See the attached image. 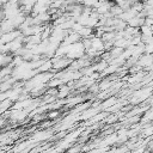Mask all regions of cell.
I'll return each instance as SVG.
<instances>
[{
  "label": "cell",
  "mask_w": 153,
  "mask_h": 153,
  "mask_svg": "<svg viewBox=\"0 0 153 153\" xmlns=\"http://www.w3.org/2000/svg\"><path fill=\"white\" fill-rule=\"evenodd\" d=\"M22 33V31L19 29H16V30H12L10 32H5V33H1V44H5V43H10L12 42L13 39H16L17 37H19Z\"/></svg>",
  "instance_id": "6da1fadb"
},
{
  "label": "cell",
  "mask_w": 153,
  "mask_h": 153,
  "mask_svg": "<svg viewBox=\"0 0 153 153\" xmlns=\"http://www.w3.org/2000/svg\"><path fill=\"white\" fill-rule=\"evenodd\" d=\"M116 100H117V99H116L115 97H112V96H111V97L106 98V99H105L104 102H102V103H100V106H99V108H100L102 110H108L109 108H111V106H112V105H114V104L116 103Z\"/></svg>",
  "instance_id": "7a4b0ae2"
},
{
  "label": "cell",
  "mask_w": 153,
  "mask_h": 153,
  "mask_svg": "<svg viewBox=\"0 0 153 153\" xmlns=\"http://www.w3.org/2000/svg\"><path fill=\"white\" fill-rule=\"evenodd\" d=\"M13 104H14V102H13L12 99H10V98H6V99L1 100V105H0V111H1V114H4V112H6L7 110H10Z\"/></svg>",
  "instance_id": "3957f363"
},
{
  "label": "cell",
  "mask_w": 153,
  "mask_h": 153,
  "mask_svg": "<svg viewBox=\"0 0 153 153\" xmlns=\"http://www.w3.org/2000/svg\"><path fill=\"white\" fill-rule=\"evenodd\" d=\"M60 114H61V111H59L57 109H50V110H48L47 111V118H49V120H56V118H59V116H60Z\"/></svg>",
  "instance_id": "277c9868"
},
{
  "label": "cell",
  "mask_w": 153,
  "mask_h": 153,
  "mask_svg": "<svg viewBox=\"0 0 153 153\" xmlns=\"http://www.w3.org/2000/svg\"><path fill=\"white\" fill-rule=\"evenodd\" d=\"M140 32L143 36H153V32H152L151 26L149 25H146V24H143V25L140 26Z\"/></svg>",
  "instance_id": "5b68a950"
},
{
  "label": "cell",
  "mask_w": 153,
  "mask_h": 153,
  "mask_svg": "<svg viewBox=\"0 0 153 153\" xmlns=\"http://www.w3.org/2000/svg\"><path fill=\"white\" fill-rule=\"evenodd\" d=\"M37 2V0H19V5L20 6H35V4Z\"/></svg>",
  "instance_id": "8992f818"
},
{
  "label": "cell",
  "mask_w": 153,
  "mask_h": 153,
  "mask_svg": "<svg viewBox=\"0 0 153 153\" xmlns=\"http://www.w3.org/2000/svg\"><path fill=\"white\" fill-rule=\"evenodd\" d=\"M151 29H152V32H153V25H152V26H151Z\"/></svg>",
  "instance_id": "52a82bcc"
}]
</instances>
